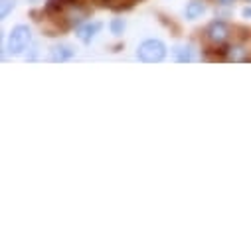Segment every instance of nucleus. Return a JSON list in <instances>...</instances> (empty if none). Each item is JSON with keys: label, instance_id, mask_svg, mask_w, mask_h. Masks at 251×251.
<instances>
[{"label": "nucleus", "instance_id": "4", "mask_svg": "<svg viewBox=\"0 0 251 251\" xmlns=\"http://www.w3.org/2000/svg\"><path fill=\"white\" fill-rule=\"evenodd\" d=\"M101 28H103L101 22H85V24H81L77 28V40L83 42V44H89L101 32Z\"/></svg>", "mask_w": 251, "mask_h": 251}, {"label": "nucleus", "instance_id": "8", "mask_svg": "<svg viewBox=\"0 0 251 251\" xmlns=\"http://www.w3.org/2000/svg\"><path fill=\"white\" fill-rule=\"evenodd\" d=\"M184 12H186L188 20H196L206 14V2H202V0H192V2H188Z\"/></svg>", "mask_w": 251, "mask_h": 251}, {"label": "nucleus", "instance_id": "3", "mask_svg": "<svg viewBox=\"0 0 251 251\" xmlns=\"http://www.w3.org/2000/svg\"><path fill=\"white\" fill-rule=\"evenodd\" d=\"M229 38H231V28H229V24L226 20H214V22L208 24V28H206V40L212 46L222 48Z\"/></svg>", "mask_w": 251, "mask_h": 251}, {"label": "nucleus", "instance_id": "1", "mask_svg": "<svg viewBox=\"0 0 251 251\" xmlns=\"http://www.w3.org/2000/svg\"><path fill=\"white\" fill-rule=\"evenodd\" d=\"M166 44L160 40H145L139 50H137V57L145 64H160V61L166 57Z\"/></svg>", "mask_w": 251, "mask_h": 251}, {"label": "nucleus", "instance_id": "7", "mask_svg": "<svg viewBox=\"0 0 251 251\" xmlns=\"http://www.w3.org/2000/svg\"><path fill=\"white\" fill-rule=\"evenodd\" d=\"M95 2H99L101 6H107V8H111V10L121 12V10L133 8L137 2H141V0H95Z\"/></svg>", "mask_w": 251, "mask_h": 251}, {"label": "nucleus", "instance_id": "2", "mask_svg": "<svg viewBox=\"0 0 251 251\" xmlns=\"http://www.w3.org/2000/svg\"><path fill=\"white\" fill-rule=\"evenodd\" d=\"M30 44H32V32H30V28L26 24H18V26L12 28V32L8 36L6 50L12 55H20V53H24L28 50Z\"/></svg>", "mask_w": 251, "mask_h": 251}, {"label": "nucleus", "instance_id": "13", "mask_svg": "<svg viewBox=\"0 0 251 251\" xmlns=\"http://www.w3.org/2000/svg\"><path fill=\"white\" fill-rule=\"evenodd\" d=\"M241 16H243V18H251V6L243 8V10H241Z\"/></svg>", "mask_w": 251, "mask_h": 251}, {"label": "nucleus", "instance_id": "12", "mask_svg": "<svg viewBox=\"0 0 251 251\" xmlns=\"http://www.w3.org/2000/svg\"><path fill=\"white\" fill-rule=\"evenodd\" d=\"M218 4H222V6H231V4H235V0H218Z\"/></svg>", "mask_w": 251, "mask_h": 251}, {"label": "nucleus", "instance_id": "5", "mask_svg": "<svg viewBox=\"0 0 251 251\" xmlns=\"http://www.w3.org/2000/svg\"><path fill=\"white\" fill-rule=\"evenodd\" d=\"M72 57H75V50L70 44H57L50 50V59L51 61H70Z\"/></svg>", "mask_w": 251, "mask_h": 251}, {"label": "nucleus", "instance_id": "9", "mask_svg": "<svg viewBox=\"0 0 251 251\" xmlns=\"http://www.w3.org/2000/svg\"><path fill=\"white\" fill-rule=\"evenodd\" d=\"M226 59L227 61H245V59H249V53L243 46H231V48H227V57Z\"/></svg>", "mask_w": 251, "mask_h": 251}, {"label": "nucleus", "instance_id": "11", "mask_svg": "<svg viewBox=\"0 0 251 251\" xmlns=\"http://www.w3.org/2000/svg\"><path fill=\"white\" fill-rule=\"evenodd\" d=\"M14 6H16V0H2V12H0L2 20H6V16L14 10Z\"/></svg>", "mask_w": 251, "mask_h": 251}, {"label": "nucleus", "instance_id": "6", "mask_svg": "<svg viewBox=\"0 0 251 251\" xmlns=\"http://www.w3.org/2000/svg\"><path fill=\"white\" fill-rule=\"evenodd\" d=\"M172 53H174V59L178 64H192L196 59V50L188 44V46H174L172 48Z\"/></svg>", "mask_w": 251, "mask_h": 251}, {"label": "nucleus", "instance_id": "14", "mask_svg": "<svg viewBox=\"0 0 251 251\" xmlns=\"http://www.w3.org/2000/svg\"><path fill=\"white\" fill-rule=\"evenodd\" d=\"M30 2H44V0H30Z\"/></svg>", "mask_w": 251, "mask_h": 251}, {"label": "nucleus", "instance_id": "10", "mask_svg": "<svg viewBox=\"0 0 251 251\" xmlns=\"http://www.w3.org/2000/svg\"><path fill=\"white\" fill-rule=\"evenodd\" d=\"M109 28H111V34L121 36V34L125 32V20H123V18H113L111 24H109Z\"/></svg>", "mask_w": 251, "mask_h": 251}]
</instances>
